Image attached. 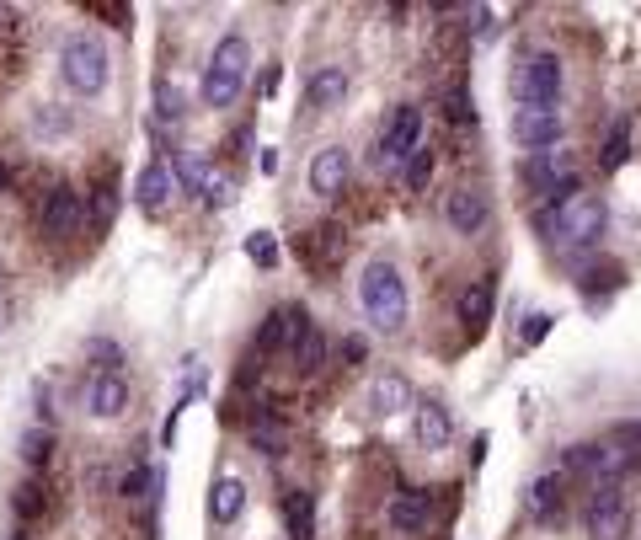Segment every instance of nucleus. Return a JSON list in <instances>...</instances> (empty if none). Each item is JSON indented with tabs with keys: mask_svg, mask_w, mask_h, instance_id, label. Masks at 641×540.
Instances as JSON below:
<instances>
[{
	"mask_svg": "<svg viewBox=\"0 0 641 540\" xmlns=\"http://www.w3.org/2000/svg\"><path fill=\"white\" fill-rule=\"evenodd\" d=\"M535 225L551 246L588 252V246H599V236H604L609 209H604V198H593V193H572V198H561V204H545L535 214Z\"/></svg>",
	"mask_w": 641,
	"mask_h": 540,
	"instance_id": "obj_1",
	"label": "nucleus"
},
{
	"mask_svg": "<svg viewBox=\"0 0 641 540\" xmlns=\"http://www.w3.org/2000/svg\"><path fill=\"white\" fill-rule=\"evenodd\" d=\"M358 311H364V321L385 337H396L406 327L412 300H406V279H401L396 262H385V257L364 262V273H358Z\"/></svg>",
	"mask_w": 641,
	"mask_h": 540,
	"instance_id": "obj_2",
	"label": "nucleus"
},
{
	"mask_svg": "<svg viewBox=\"0 0 641 540\" xmlns=\"http://www.w3.org/2000/svg\"><path fill=\"white\" fill-rule=\"evenodd\" d=\"M246 75H252V43L246 33H225L214 43L209 65H203V86H198V102L203 107H236V97L246 91Z\"/></svg>",
	"mask_w": 641,
	"mask_h": 540,
	"instance_id": "obj_3",
	"label": "nucleus"
},
{
	"mask_svg": "<svg viewBox=\"0 0 641 540\" xmlns=\"http://www.w3.org/2000/svg\"><path fill=\"white\" fill-rule=\"evenodd\" d=\"M59 81L75 97H102L107 81H113V54L97 33H70L59 43Z\"/></svg>",
	"mask_w": 641,
	"mask_h": 540,
	"instance_id": "obj_4",
	"label": "nucleus"
},
{
	"mask_svg": "<svg viewBox=\"0 0 641 540\" xmlns=\"http://www.w3.org/2000/svg\"><path fill=\"white\" fill-rule=\"evenodd\" d=\"M513 97H519V107H556L561 102V86H567V65H561V54L540 49L513 65Z\"/></svg>",
	"mask_w": 641,
	"mask_h": 540,
	"instance_id": "obj_5",
	"label": "nucleus"
},
{
	"mask_svg": "<svg viewBox=\"0 0 641 540\" xmlns=\"http://www.w3.org/2000/svg\"><path fill=\"white\" fill-rule=\"evenodd\" d=\"M529 182L551 198V204H561V198L583 193V172H577V150L567 145H551V150H535L529 156Z\"/></svg>",
	"mask_w": 641,
	"mask_h": 540,
	"instance_id": "obj_6",
	"label": "nucleus"
},
{
	"mask_svg": "<svg viewBox=\"0 0 641 540\" xmlns=\"http://www.w3.org/2000/svg\"><path fill=\"white\" fill-rule=\"evenodd\" d=\"M422 150V107L401 102L390 123L380 129V145H374V166H406Z\"/></svg>",
	"mask_w": 641,
	"mask_h": 540,
	"instance_id": "obj_7",
	"label": "nucleus"
},
{
	"mask_svg": "<svg viewBox=\"0 0 641 540\" xmlns=\"http://www.w3.org/2000/svg\"><path fill=\"white\" fill-rule=\"evenodd\" d=\"M583 524H588V540H625V530H631V508H625L620 487H593Z\"/></svg>",
	"mask_w": 641,
	"mask_h": 540,
	"instance_id": "obj_8",
	"label": "nucleus"
},
{
	"mask_svg": "<svg viewBox=\"0 0 641 540\" xmlns=\"http://www.w3.org/2000/svg\"><path fill=\"white\" fill-rule=\"evenodd\" d=\"M561 134H567L561 107H519V113H513V140H519L529 156H535V150L561 145Z\"/></svg>",
	"mask_w": 641,
	"mask_h": 540,
	"instance_id": "obj_9",
	"label": "nucleus"
},
{
	"mask_svg": "<svg viewBox=\"0 0 641 540\" xmlns=\"http://www.w3.org/2000/svg\"><path fill=\"white\" fill-rule=\"evenodd\" d=\"M81 401H86V412L97 423H118L123 412H129L134 391H129V380H123V375H91L81 385Z\"/></svg>",
	"mask_w": 641,
	"mask_h": 540,
	"instance_id": "obj_10",
	"label": "nucleus"
},
{
	"mask_svg": "<svg viewBox=\"0 0 641 540\" xmlns=\"http://www.w3.org/2000/svg\"><path fill=\"white\" fill-rule=\"evenodd\" d=\"M316 327L310 321L305 305H278V311H268V321L257 327V353H278V348H294L300 337Z\"/></svg>",
	"mask_w": 641,
	"mask_h": 540,
	"instance_id": "obj_11",
	"label": "nucleus"
},
{
	"mask_svg": "<svg viewBox=\"0 0 641 540\" xmlns=\"http://www.w3.org/2000/svg\"><path fill=\"white\" fill-rule=\"evenodd\" d=\"M86 220V204H81V193L70 188V182H59V188H49V198H43V209H38V230L43 236H75Z\"/></svg>",
	"mask_w": 641,
	"mask_h": 540,
	"instance_id": "obj_12",
	"label": "nucleus"
},
{
	"mask_svg": "<svg viewBox=\"0 0 641 540\" xmlns=\"http://www.w3.org/2000/svg\"><path fill=\"white\" fill-rule=\"evenodd\" d=\"M487 220H492V204L481 188H455L444 198V225L455 230V236H481Z\"/></svg>",
	"mask_w": 641,
	"mask_h": 540,
	"instance_id": "obj_13",
	"label": "nucleus"
},
{
	"mask_svg": "<svg viewBox=\"0 0 641 540\" xmlns=\"http://www.w3.org/2000/svg\"><path fill=\"white\" fill-rule=\"evenodd\" d=\"M348 172H353L348 145H321L316 156H310V193H316V198H337L342 188H348Z\"/></svg>",
	"mask_w": 641,
	"mask_h": 540,
	"instance_id": "obj_14",
	"label": "nucleus"
},
{
	"mask_svg": "<svg viewBox=\"0 0 641 540\" xmlns=\"http://www.w3.org/2000/svg\"><path fill=\"white\" fill-rule=\"evenodd\" d=\"M385 524H390L396 535H417V530H428V524H433V498H428V492H417V487L396 492V498L385 503Z\"/></svg>",
	"mask_w": 641,
	"mask_h": 540,
	"instance_id": "obj_15",
	"label": "nucleus"
},
{
	"mask_svg": "<svg viewBox=\"0 0 641 540\" xmlns=\"http://www.w3.org/2000/svg\"><path fill=\"white\" fill-rule=\"evenodd\" d=\"M412 439L422 450H449V439H455V418H449L444 401H417L412 407Z\"/></svg>",
	"mask_w": 641,
	"mask_h": 540,
	"instance_id": "obj_16",
	"label": "nucleus"
},
{
	"mask_svg": "<svg viewBox=\"0 0 641 540\" xmlns=\"http://www.w3.org/2000/svg\"><path fill=\"white\" fill-rule=\"evenodd\" d=\"M342 97H348V70H342V65H321V70L305 81L310 113H332V107H342Z\"/></svg>",
	"mask_w": 641,
	"mask_h": 540,
	"instance_id": "obj_17",
	"label": "nucleus"
},
{
	"mask_svg": "<svg viewBox=\"0 0 641 540\" xmlns=\"http://www.w3.org/2000/svg\"><path fill=\"white\" fill-rule=\"evenodd\" d=\"M246 514V482L241 476H214V487H209V519L220 524V530H230Z\"/></svg>",
	"mask_w": 641,
	"mask_h": 540,
	"instance_id": "obj_18",
	"label": "nucleus"
},
{
	"mask_svg": "<svg viewBox=\"0 0 641 540\" xmlns=\"http://www.w3.org/2000/svg\"><path fill=\"white\" fill-rule=\"evenodd\" d=\"M412 407V380L406 375H374V385H369V412L374 418H396V412H406Z\"/></svg>",
	"mask_w": 641,
	"mask_h": 540,
	"instance_id": "obj_19",
	"label": "nucleus"
},
{
	"mask_svg": "<svg viewBox=\"0 0 641 540\" xmlns=\"http://www.w3.org/2000/svg\"><path fill=\"white\" fill-rule=\"evenodd\" d=\"M171 193H177V182H171V166L166 161H150L145 172L134 177V204L145 209V214H161Z\"/></svg>",
	"mask_w": 641,
	"mask_h": 540,
	"instance_id": "obj_20",
	"label": "nucleus"
},
{
	"mask_svg": "<svg viewBox=\"0 0 641 540\" xmlns=\"http://www.w3.org/2000/svg\"><path fill=\"white\" fill-rule=\"evenodd\" d=\"M171 182H177L182 193L203 198L209 193V156H203V150H171Z\"/></svg>",
	"mask_w": 641,
	"mask_h": 540,
	"instance_id": "obj_21",
	"label": "nucleus"
},
{
	"mask_svg": "<svg viewBox=\"0 0 641 540\" xmlns=\"http://www.w3.org/2000/svg\"><path fill=\"white\" fill-rule=\"evenodd\" d=\"M75 129V118H70V107H59V102H38L33 113H27V134L33 140H65V134Z\"/></svg>",
	"mask_w": 641,
	"mask_h": 540,
	"instance_id": "obj_22",
	"label": "nucleus"
},
{
	"mask_svg": "<svg viewBox=\"0 0 641 540\" xmlns=\"http://www.w3.org/2000/svg\"><path fill=\"white\" fill-rule=\"evenodd\" d=\"M284 530L289 540H316V498L305 487H294L284 498Z\"/></svg>",
	"mask_w": 641,
	"mask_h": 540,
	"instance_id": "obj_23",
	"label": "nucleus"
},
{
	"mask_svg": "<svg viewBox=\"0 0 641 540\" xmlns=\"http://www.w3.org/2000/svg\"><path fill=\"white\" fill-rule=\"evenodd\" d=\"M524 508H529L535 519H556V514H561V476H556V471L535 476V482H529V492H524Z\"/></svg>",
	"mask_w": 641,
	"mask_h": 540,
	"instance_id": "obj_24",
	"label": "nucleus"
},
{
	"mask_svg": "<svg viewBox=\"0 0 641 540\" xmlns=\"http://www.w3.org/2000/svg\"><path fill=\"white\" fill-rule=\"evenodd\" d=\"M326 353H332V343H326V332L321 327H310L300 343L289 348V359H294V369H300V375H316V369L326 364Z\"/></svg>",
	"mask_w": 641,
	"mask_h": 540,
	"instance_id": "obj_25",
	"label": "nucleus"
},
{
	"mask_svg": "<svg viewBox=\"0 0 641 540\" xmlns=\"http://www.w3.org/2000/svg\"><path fill=\"white\" fill-rule=\"evenodd\" d=\"M17 450H22V466L27 471H38V466H49V455H54V428H22V439H17Z\"/></svg>",
	"mask_w": 641,
	"mask_h": 540,
	"instance_id": "obj_26",
	"label": "nucleus"
},
{
	"mask_svg": "<svg viewBox=\"0 0 641 540\" xmlns=\"http://www.w3.org/2000/svg\"><path fill=\"white\" fill-rule=\"evenodd\" d=\"M492 295H497L492 279H476L471 289H465V295H460V321H465V327H481V321L492 316Z\"/></svg>",
	"mask_w": 641,
	"mask_h": 540,
	"instance_id": "obj_27",
	"label": "nucleus"
},
{
	"mask_svg": "<svg viewBox=\"0 0 641 540\" xmlns=\"http://www.w3.org/2000/svg\"><path fill=\"white\" fill-rule=\"evenodd\" d=\"M625 161H631V123L615 118V123H609V134H604L599 166H604V172H615V166H625Z\"/></svg>",
	"mask_w": 641,
	"mask_h": 540,
	"instance_id": "obj_28",
	"label": "nucleus"
},
{
	"mask_svg": "<svg viewBox=\"0 0 641 540\" xmlns=\"http://www.w3.org/2000/svg\"><path fill=\"white\" fill-rule=\"evenodd\" d=\"M155 118L161 123H182L187 118V102H182V91L171 81H155Z\"/></svg>",
	"mask_w": 641,
	"mask_h": 540,
	"instance_id": "obj_29",
	"label": "nucleus"
},
{
	"mask_svg": "<svg viewBox=\"0 0 641 540\" xmlns=\"http://www.w3.org/2000/svg\"><path fill=\"white\" fill-rule=\"evenodd\" d=\"M86 359H97V375H118L123 353H118L113 337H91V343H86Z\"/></svg>",
	"mask_w": 641,
	"mask_h": 540,
	"instance_id": "obj_30",
	"label": "nucleus"
},
{
	"mask_svg": "<svg viewBox=\"0 0 641 540\" xmlns=\"http://www.w3.org/2000/svg\"><path fill=\"white\" fill-rule=\"evenodd\" d=\"M246 257H252L257 268H278V241H273V230H252V236H246Z\"/></svg>",
	"mask_w": 641,
	"mask_h": 540,
	"instance_id": "obj_31",
	"label": "nucleus"
},
{
	"mask_svg": "<svg viewBox=\"0 0 641 540\" xmlns=\"http://www.w3.org/2000/svg\"><path fill=\"white\" fill-rule=\"evenodd\" d=\"M252 444H257L262 455H284V423L257 418V423H252Z\"/></svg>",
	"mask_w": 641,
	"mask_h": 540,
	"instance_id": "obj_32",
	"label": "nucleus"
},
{
	"mask_svg": "<svg viewBox=\"0 0 641 540\" xmlns=\"http://www.w3.org/2000/svg\"><path fill=\"white\" fill-rule=\"evenodd\" d=\"M401 177H406V188H412V193H417V188H428V177H433V150L422 145L417 156H412V161L401 166Z\"/></svg>",
	"mask_w": 641,
	"mask_h": 540,
	"instance_id": "obj_33",
	"label": "nucleus"
},
{
	"mask_svg": "<svg viewBox=\"0 0 641 540\" xmlns=\"http://www.w3.org/2000/svg\"><path fill=\"white\" fill-rule=\"evenodd\" d=\"M583 284L588 289H620L625 284V268H620V262H593V268L583 273Z\"/></svg>",
	"mask_w": 641,
	"mask_h": 540,
	"instance_id": "obj_34",
	"label": "nucleus"
},
{
	"mask_svg": "<svg viewBox=\"0 0 641 540\" xmlns=\"http://www.w3.org/2000/svg\"><path fill=\"white\" fill-rule=\"evenodd\" d=\"M545 332H551V316H545V311H535V316H524L519 343H524V348H535V343H545Z\"/></svg>",
	"mask_w": 641,
	"mask_h": 540,
	"instance_id": "obj_35",
	"label": "nucleus"
},
{
	"mask_svg": "<svg viewBox=\"0 0 641 540\" xmlns=\"http://www.w3.org/2000/svg\"><path fill=\"white\" fill-rule=\"evenodd\" d=\"M33 401H38V423H43V428H54V385H49V380H38V385H33Z\"/></svg>",
	"mask_w": 641,
	"mask_h": 540,
	"instance_id": "obj_36",
	"label": "nucleus"
},
{
	"mask_svg": "<svg viewBox=\"0 0 641 540\" xmlns=\"http://www.w3.org/2000/svg\"><path fill=\"white\" fill-rule=\"evenodd\" d=\"M449 118H455V123H476V107H471V97H465L460 86L449 91Z\"/></svg>",
	"mask_w": 641,
	"mask_h": 540,
	"instance_id": "obj_37",
	"label": "nucleus"
},
{
	"mask_svg": "<svg viewBox=\"0 0 641 540\" xmlns=\"http://www.w3.org/2000/svg\"><path fill=\"white\" fill-rule=\"evenodd\" d=\"M113 209H118V188L107 182V188H102V198H97V225H107V220H113Z\"/></svg>",
	"mask_w": 641,
	"mask_h": 540,
	"instance_id": "obj_38",
	"label": "nucleus"
},
{
	"mask_svg": "<svg viewBox=\"0 0 641 540\" xmlns=\"http://www.w3.org/2000/svg\"><path fill=\"white\" fill-rule=\"evenodd\" d=\"M17 514H22V519H33V514H38V487H33V482L17 487Z\"/></svg>",
	"mask_w": 641,
	"mask_h": 540,
	"instance_id": "obj_39",
	"label": "nucleus"
},
{
	"mask_svg": "<svg viewBox=\"0 0 641 540\" xmlns=\"http://www.w3.org/2000/svg\"><path fill=\"white\" fill-rule=\"evenodd\" d=\"M476 38H497V17L487 6H476Z\"/></svg>",
	"mask_w": 641,
	"mask_h": 540,
	"instance_id": "obj_40",
	"label": "nucleus"
},
{
	"mask_svg": "<svg viewBox=\"0 0 641 540\" xmlns=\"http://www.w3.org/2000/svg\"><path fill=\"white\" fill-rule=\"evenodd\" d=\"M364 337H348V343H342V359H353V364H364Z\"/></svg>",
	"mask_w": 641,
	"mask_h": 540,
	"instance_id": "obj_41",
	"label": "nucleus"
},
{
	"mask_svg": "<svg viewBox=\"0 0 641 540\" xmlns=\"http://www.w3.org/2000/svg\"><path fill=\"white\" fill-rule=\"evenodd\" d=\"M6 284H11V262L0 257V289H6Z\"/></svg>",
	"mask_w": 641,
	"mask_h": 540,
	"instance_id": "obj_42",
	"label": "nucleus"
},
{
	"mask_svg": "<svg viewBox=\"0 0 641 540\" xmlns=\"http://www.w3.org/2000/svg\"><path fill=\"white\" fill-rule=\"evenodd\" d=\"M0 327H11V305H0Z\"/></svg>",
	"mask_w": 641,
	"mask_h": 540,
	"instance_id": "obj_43",
	"label": "nucleus"
},
{
	"mask_svg": "<svg viewBox=\"0 0 641 540\" xmlns=\"http://www.w3.org/2000/svg\"><path fill=\"white\" fill-rule=\"evenodd\" d=\"M0 182H6V172H0Z\"/></svg>",
	"mask_w": 641,
	"mask_h": 540,
	"instance_id": "obj_44",
	"label": "nucleus"
}]
</instances>
